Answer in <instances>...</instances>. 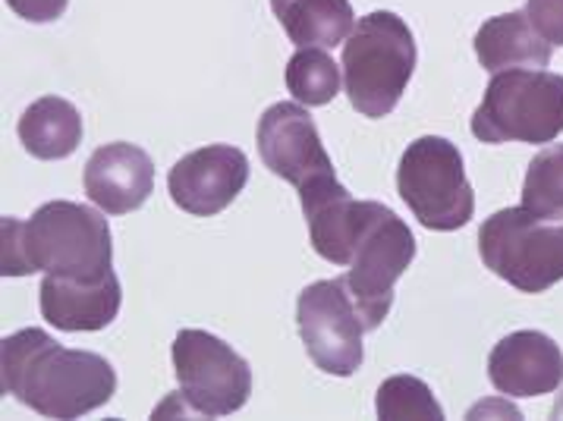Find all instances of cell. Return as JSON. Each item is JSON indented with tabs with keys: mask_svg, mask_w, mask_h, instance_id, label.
Instances as JSON below:
<instances>
[{
	"mask_svg": "<svg viewBox=\"0 0 563 421\" xmlns=\"http://www.w3.org/2000/svg\"><path fill=\"white\" fill-rule=\"evenodd\" d=\"M3 394L45 419H82L117 394V372L98 353L64 350L38 328H25L0 346Z\"/></svg>",
	"mask_w": 563,
	"mask_h": 421,
	"instance_id": "cell-1",
	"label": "cell"
},
{
	"mask_svg": "<svg viewBox=\"0 0 563 421\" xmlns=\"http://www.w3.org/2000/svg\"><path fill=\"white\" fill-rule=\"evenodd\" d=\"M0 274H57L73 280H101L113 274L108 221L76 201H47L29 221H0Z\"/></svg>",
	"mask_w": 563,
	"mask_h": 421,
	"instance_id": "cell-2",
	"label": "cell"
},
{
	"mask_svg": "<svg viewBox=\"0 0 563 421\" xmlns=\"http://www.w3.org/2000/svg\"><path fill=\"white\" fill-rule=\"evenodd\" d=\"M416 38L404 16L390 10L362 16L343 42V89L353 111L368 120L390 117L416 73Z\"/></svg>",
	"mask_w": 563,
	"mask_h": 421,
	"instance_id": "cell-3",
	"label": "cell"
},
{
	"mask_svg": "<svg viewBox=\"0 0 563 421\" xmlns=\"http://www.w3.org/2000/svg\"><path fill=\"white\" fill-rule=\"evenodd\" d=\"M563 133V76L548 69H500L473 113V135L485 145H544Z\"/></svg>",
	"mask_w": 563,
	"mask_h": 421,
	"instance_id": "cell-4",
	"label": "cell"
},
{
	"mask_svg": "<svg viewBox=\"0 0 563 421\" xmlns=\"http://www.w3.org/2000/svg\"><path fill=\"white\" fill-rule=\"evenodd\" d=\"M485 267L519 292H544L563 280V226L529 208H504L478 226Z\"/></svg>",
	"mask_w": 563,
	"mask_h": 421,
	"instance_id": "cell-5",
	"label": "cell"
},
{
	"mask_svg": "<svg viewBox=\"0 0 563 421\" xmlns=\"http://www.w3.org/2000/svg\"><path fill=\"white\" fill-rule=\"evenodd\" d=\"M397 192L416 221L438 233H453L473 221L475 192L466 164L451 139L422 135L400 157Z\"/></svg>",
	"mask_w": 563,
	"mask_h": 421,
	"instance_id": "cell-6",
	"label": "cell"
},
{
	"mask_svg": "<svg viewBox=\"0 0 563 421\" xmlns=\"http://www.w3.org/2000/svg\"><path fill=\"white\" fill-rule=\"evenodd\" d=\"M416 258V240L387 204L368 201V214L353 248L343 287L356 302L365 331H378L394 306V287Z\"/></svg>",
	"mask_w": 563,
	"mask_h": 421,
	"instance_id": "cell-7",
	"label": "cell"
},
{
	"mask_svg": "<svg viewBox=\"0 0 563 421\" xmlns=\"http://www.w3.org/2000/svg\"><path fill=\"white\" fill-rule=\"evenodd\" d=\"M174 375L189 412L224 419L240 412L252 394L249 362L208 331H180L174 340Z\"/></svg>",
	"mask_w": 563,
	"mask_h": 421,
	"instance_id": "cell-8",
	"label": "cell"
},
{
	"mask_svg": "<svg viewBox=\"0 0 563 421\" xmlns=\"http://www.w3.org/2000/svg\"><path fill=\"white\" fill-rule=\"evenodd\" d=\"M296 328L309 358L324 375L350 377L360 372L365 350H362V314L350 292L338 280H318L299 292L296 302Z\"/></svg>",
	"mask_w": 563,
	"mask_h": 421,
	"instance_id": "cell-9",
	"label": "cell"
},
{
	"mask_svg": "<svg viewBox=\"0 0 563 421\" xmlns=\"http://www.w3.org/2000/svg\"><path fill=\"white\" fill-rule=\"evenodd\" d=\"M255 142H258V155L265 160V167L274 177L294 182L296 192L321 179H334V164L321 145L316 120L299 104H290V101L271 104L268 111L258 117Z\"/></svg>",
	"mask_w": 563,
	"mask_h": 421,
	"instance_id": "cell-10",
	"label": "cell"
},
{
	"mask_svg": "<svg viewBox=\"0 0 563 421\" xmlns=\"http://www.w3.org/2000/svg\"><path fill=\"white\" fill-rule=\"evenodd\" d=\"M249 182V160L233 145H205L180 157L167 177L174 204L192 218H214L233 201Z\"/></svg>",
	"mask_w": 563,
	"mask_h": 421,
	"instance_id": "cell-11",
	"label": "cell"
},
{
	"mask_svg": "<svg viewBox=\"0 0 563 421\" xmlns=\"http://www.w3.org/2000/svg\"><path fill=\"white\" fill-rule=\"evenodd\" d=\"M488 377L504 397L529 399L554 394L563 384L561 346L548 333H510L488 355Z\"/></svg>",
	"mask_w": 563,
	"mask_h": 421,
	"instance_id": "cell-12",
	"label": "cell"
},
{
	"mask_svg": "<svg viewBox=\"0 0 563 421\" xmlns=\"http://www.w3.org/2000/svg\"><path fill=\"white\" fill-rule=\"evenodd\" d=\"M82 186L104 214H133L155 189V164L139 145L111 142L89 157L82 170Z\"/></svg>",
	"mask_w": 563,
	"mask_h": 421,
	"instance_id": "cell-13",
	"label": "cell"
},
{
	"mask_svg": "<svg viewBox=\"0 0 563 421\" xmlns=\"http://www.w3.org/2000/svg\"><path fill=\"white\" fill-rule=\"evenodd\" d=\"M38 292H42V318L51 328L69 333L104 331L123 302L117 274H108L101 280H73V277L47 274Z\"/></svg>",
	"mask_w": 563,
	"mask_h": 421,
	"instance_id": "cell-14",
	"label": "cell"
},
{
	"mask_svg": "<svg viewBox=\"0 0 563 421\" xmlns=\"http://www.w3.org/2000/svg\"><path fill=\"white\" fill-rule=\"evenodd\" d=\"M554 45L544 42L526 13H504L492 16L475 32V57L482 69L500 73V69H544L551 64Z\"/></svg>",
	"mask_w": 563,
	"mask_h": 421,
	"instance_id": "cell-15",
	"label": "cell"
},
{
	"mask_svg": "<svg viewBox=\"0 0 563 421\" xmlns=\"http://www.w3.org/2000/svg\"><path fill=\"white\" fill-rule=\"evenodd\" d=\"M16 133H20V142L32 157L64 160L82 142V117L64 98L45 95V98H38L35 104L25 108Z\"/></svg>",
	"mask_w": 563,
	"mask_h": 421,
	"instance_id": "cell-16",
	"label": "cell"
},
{
	"mask_svg": "<svg viewBox=\"0 0 563 421\" xmlns=\"http://www.w3.org/2000/svg\"><path fill=\"white\" fill-rule=\"evenodd\" d=\"M271 10L296 47H340L353 32L350 0H271Z\"/></svg>",
	"mask_w": 563,
	"mask_h": 421,
	"instance_id": "cell-17",
	"label": "cell"
},
{
	"mask_svg": "<svg viewBox=\"0 0 563 421\" xmlns=\"http://www.w3.org/2000/svg\"><path fill=\"white\" fill-rule=\"evenodd\" d=\"M287 89L306 108L331 104L340 95V67L324 47H299L287 64Z\"/></svg>",
	"mask_w": 563,
	"mask_h": 421,
	"instance_id": "cell-18",
	"label": "cell"
},
{
	"mask_svg": "<svg viewBox=\"0 0 563 421\" xmlns=\"http://www.w3.org/2000/svg\"><path fill=\"white\" fill-rule=\"evenodd\" d=\"M522 208L544 221H563V145H548L529 160L522 182Z\"/></svg>",
	"mask_w": 563,
	"mask_h": 421,
	"instance_id": "cell-19",
	"label": "cell"
},
{
	"mask_svg": "<svg viewBox=\"0 0 563 421\" xmlns=\"http://www.w3.org/2000/svg\"><path fill=\"white\" fill-rule=\"evenodd\" d=\"M378 419H444L441 402L434 399L426 380L409 375L387 377L378 387V399H375Z\"/></svg>",
	"mask_w": 563,
	"mask_h": 421,
	"instance_id": "cell-20",
	"label": "cell"
},
{
	"mask_svg": "<svg viewBox=\"0 0 563 421\" xmlns=\"http://www.w3.org/2000/svg\"><path fill=\"white\" fill-rule=\"evenodd\" d=\"M529 23L536 25L544 42H551L554 47L563 45V0H526Z\"/></svg>",
	"mask_w": 563,
	"mask_h": 421,
	"instance_id": "cell-21",
	"label": "cell"
},
{
	"mask_svg": "<svg viewBox=\"0 0 563 421\" xmlns=\"http://www.w3.org/2000/svg\"><path fill=\"white\" fill-rule=\"evenodd\" d=\"M7 7L25 23H57L67 13L69 0H7Z\"/></svg>",
	"mask_w": 563,
	"mask_h": 421,
	"instance_id": "cell-22",
	"label": "cell"
}]
</instances>
